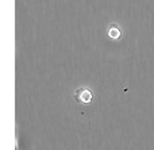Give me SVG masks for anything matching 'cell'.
<instances>
[{
    "label": "cell",
    "mask_w": 154,
    "mask_h": 150,
    "mask_svg": "<svg viewBox=\"0 0 154 150\" xmlns=\"http://www.w3.org/2000/svg\"><path fill=\"white\" fill-rule=\"evenodd\" d=\"M75 99L81 104H89L92 102V92L88 88H80L76 91Z\"/></svg>",
    "instance_id": "cell-1"
},
{
    "label": "cell",
    "mask_w": 154,
    "mask_h": 150,
    "mask_svg": "<svg viewBox=\"0 0 154 150\" xmlns=\"http://www.w3.org/2000/svg\"><path fill=\"white\" fill-rule=\"evenodd\" d=\"M107 34H108V37L112 38V39H119L120 35H122V32H120V29L116 26V24H112V26L108 29Z\"/></svg>",
    "instance_id": "cell-2"
}]
</instances>
